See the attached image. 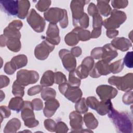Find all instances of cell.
I'll use <instances>...</instances> for the list:
<instances>
[{
  "mask_svg": "<svg viewBox=\"0 0 133 133\" xmlns=\"http://www.w3.org/2000/svg\"><path fill=\"white\" fill-rule=\"evenodd\" d=\"M108 114V117L114 125L117 131L122 133L132 132V121L131 117L124 112H119L113 107Z\"/></svg>",
  "mask_w": 133,
  "mask_h": 133,
  "instance_id": "1",
  "label": "cell"
},
{
  "mask_svg": "<svg viewBox=\"0 0 133 133\" xmlns=\"http://www.w3.org/2000/svg\"><path fill=\"white\" fill-rule=\"evenodd\" d=\"M108 83L115 86L118 90L123 91L131 90L133 87V74L129 73L121 77L112 76L108 79Z\"/></svg>",
  "mask_w": 133,
  "mask_h": 133,
  "instance_id": "2",
  "label": "cell"
},
{
  "mask_svg": "<svg viewBox=\"0 0 133 133\" xmlns=\"http://www.w3.org/2000/svg\"><path fill=\"white\" fill-rule=\"evenodd\" d=\"M126 14L122 11L113 9L109 18L103 21V25L107 30H115L118 28L126 20Z\"/></svg>",
  "mask_w": 133,
  "mask_h": 133,
  "instance_id": "3",
  "label": "cell"
},
{
  "mask_svg": "<svg viewBox=\"0 0 133 133\" xmlns=\"http://www.w3.org/2000/svg\"><path fill=\"white\" fill-rule=\"evenodd\" d=\"M59 89L65 98L73 103L77 102L82 98L83 95L82 91L79 87L72 86L67 82L59 85Z\"/></svg>",
  "mask_w": 133,
  "mask_h": 133,
  "instance_id": "4",
  "label": "cell"
},
{
  "mask_svg": "<svg viewBox=\"0 0 133 133\" xmlns=\"http://www.w3.org/2000/svg\"><path fill=\"white\" fill-rule=\"evenodd\" d=\"M16 81L23 86L36 83L39 79L38 73L33 70H21L17 72Z\"/></svg>",
  "mask_w": 133,
  "mask_h": 133,
  "instance_id": "5",
  "label": "cell"
},
{
  "mask_svg": "<svg viewBox=\"0 0 133 133\" xmlns=\"http://www.w3.org/2000/svg\"><path fill=\"white\" fill-rule=\"evenodd\" d=\"M26 21L35 32L41 33L44 31L46 24L45 19L37 13L35 9H32L30 11L27 16Z\"/></svg>",
  "mask_w": 133,
  "mask_h": 133,
  "instance_id": "6",
  "label": "cell"
},
{
  "mask_svg": "<svg viewBox=\"0 0 133 133\" xmlns=\"http://www.w3.org/2000/svg\"><path fill=\"white\" fill-rule=\"evenodd\" d=\"M66 13L65 9L58 7H51L44 12V16L45 19L50 23L56 24L63 19Z\"/></svg>",
  "mask_w": 133,
  "mask_h": 133,
  "instance_id": "7",
  "label": "cell"
},
{
  "mask_svg": "<svg viewBox=\"0 0 133 133\" xmlns=\"http://www.w3.org/2000/svg\"><path fill=\"white\" fill-rule=\"evenodd\" d=\"M54 48V45L45 39L35 47L34 49V55L38 60H45L48 58L49 54L53 51Z\"/></svg>",
  "mask_w": 133,
  "mask_h": 133,
  "instance_id": "8",
  "label": "cell"
},
{
  "mask_svg": "<svg viewBox=\"0 0 133 133\" xmlns=\"http://www.w3.org/2000/svg\"><path fill=\"white\" fill-rule=\"evenodd\" d=\"M59 55L64 68L67 71L70 72L75 69L76 60L70 51L65 49H61L59 52Z\"/></svg>",
  "mask_w": 133,
  "mask_h": 133,
  "instance_id": "9",
  "label": "cell"
},
{
  "mask_svg": "<svg viewBox=\"0 0 133 133\" xmlns=\"http://www.w3.org/2000/svg\"><path fill=\"white\" fill-rule=\"evenodd\" d=\"M23 26L22 22L18 20H15L11 22L3 31L4 36L7 38H21L20 30Z\"/></svg>",
  "mask_w": 133,
  "mask_h": 133,
  "instance_id": "10",
  "label": "cell"
},
{
  "mask_svg": "<svg viewBox=\"0 0 133 133\" xmlns=\"http://www.w3.org/2000/svg\"><path fill=\"white\" fill-rule=\"evenodd\" d=\"M110 73L109 63L102 59L94 64L89 75L92 78H98L101 75H107Z\"/></svg>",
  "mask_w": 133,
  "mask_h": 133,
  "instance_id": "11",
  "label": "cell"
},
{
  "mask_svg": "<svg viewBox=\"0 0 133 133\" xmlns=\"http://www.w3.org/2000/svg\"><path fill=\"white\" fill-rule=\"evenodd\" d=\"M89 1L73 0L70 3V8L72 14L73 22L76 21L81 18L84 14V7L89 3Z\"/></svg>",
  "mask_w": 133,
  "mask_h": 133,
  "instance_id": "12",
  "label": "cell"
},
{
  "mask_svg": "<svg viewBox=\"0 0 133 133\" xmlns=\"http://www.w3.org/2000/svg\"><path fill=\"white\" fill-rule=\"evenodd\" d=\"M96 93L102 101H104L115 98L117 94V90L112 86L101 85L97 87Z\"/></svg>",
  "mask_w": 133,
  "mask_h": 133,
  "instance_id": "13",
  "label": "cell"
},
{
  "mask_svg": "<svg viewBox=\"0 0 133 133\" xmlns=\"http://www.w3.org/2000/svg\"><path fill=\"white\" fill-rule=\"evenodd\" d=\"M45 39L54 45L59 44L60 42L59 30L57 24L52 23L49 24L46 32Z\"/></svg>",
  "mask_w": 133,
  "mask_h": 133,
  "instance_id": "14",
  "label": "cell"
},
{
  "mask_svg": "<svg viewBox=\"0 0 133 133\" xmlns=\"http://www.w3.org/2000/svg\"><path fill=\"white\" fill-rule=\"evenodd\" d=\"M1 9L9 15H17L18 12L19 1H1Z\"/></svg>",
  "mask_w": 133,
  "mask_h": 133,
  "instance_id": "15",
  "label": "cell"
},
{
  "mask_svg": "<svg viewBox=\"0 0 133 133\" xmlns=\"http://www.w3.org/2000/svg\"><path fill=\"white\" fill-rule=\"evenodd\" d=\"M69 119L72 132H77L82 129L83 119L81 113L76 111H73L69 115Z\"/></svg>",
  "mask_w": 133,
  "mask_h": 133,
  "instance_id": "16",
  "label": "cell"
},
{
  "mask_svg": "<svg viewBox=\"0 0 133 133\" xmlns=\"http://www.w3.org/2000/svg\"><path fill=\"white\" fill-rule=\"evenodd\" d=\"M60 106L59 102L55 98L50 99L45 101L43 110L44 115L47 117H51Z\"/></svg>",
  "mask_w": 133,
  "mask_h": 133,
  "instance_id": "17",
  "label": "cell"
},
{
  "mask_svg": "<svg viewBox=\"0 0 133 133\" xmlns=\"http://www.w3.org/2000/svg\"><path fill=\"white\" fill-rule=\"evenodd\" d=\"M111 44L116 49H118L122 51L128 50L132 46L131 42L124 37L114 38L111 41Z\"/></svg>",
  "mask_w": 133,
  "mask_h": 133,
  "instance_id": "18",
  "label": "cell"
},
{
  "mask_svg": "<svg viewBox=\"0 0 133 133\" xmlns=\"http://www.w3.org/2000/svg\"><path fill=\"white\" fill-rule=\"evenodd\" d=\"M102 48L103 55L102 59L106 62L109 63L118 56L116 49L111 44H107Z\"/></svg>",
  "mask_w": 133,
  "mask_h": 133,
  "instance_id": "19",
  "label": "cell"
},
{
  "mask_svg": "<svg viewBox=\"0 0 133 133\" xmlns=\"http://www.w3.org/2000/svg\"><path fill=\"white\" fill-rule=\"evenodd\" d=\"M34 109L32 102L28 101H24L23 107L21 111L22 119L23 121H26L35 118Z\"/></svg>",
  "mask_w": 133,
  "mask_h": 133,
  "instance_id": "20",
  "label": "cell"
},
{
  "mask_svg": "<svg viewBox=\"0 0 133 133\" xmlns=\"http://www.w3.org/2000/svg\"><path fill=\"white\" fill-rule=\"evenodd\" d=\"M30 7V3L29 1H19L18 12L17 16L21 19H24L28 15Z\"/></svg>",
  "mask_w": 133,
  "mask_h": 133,
  "instance_id": "21",
  "label": "cell"
},
{
  "mask_svg": "<svg viewBox=\"0 0 133 133\" xmlns=\"http://www.w3.org/2000/svg\"><path fill=\"white\" fill-rule=\"evenodd\" d=\"M21 126V123L20 121L18 118H13L9 120L6 124L4 129V132H16L20 129Z\"/></svg>",
  "mask_w": 133,
  "mask_h": 133,
  "instance_id": "22",
  "label": "cell"
},
{
  "mask_svg": "<svg viewBox=\"0 0 133 133\" xmlns=\"http://www.w3.org/2000/svg\"><path fill=\"white\" fill-rule=\"evenodd\" d=\"M113 107L111 100H107L99 102V103L95 110L97 112L101 115H104L108 114Z\"/></svg>",
  "mask_w": 133,
  "mask_h": 133,
  "instance_id": "23",
  "label": "cell"
},
{
  "mask_svg": "<svg viewBox=\"0 0 133 133\" xmlns=\"http://www.w3.org/2000/svg\"><path fill=\"white\" fill-rule=\"evenodd\" d=\"M97 2L99 13L104 17H108L111 14L112 9L109 4L110 1H97Z\"/></svg>",
  "mask_w": 133,
  "mask_h": 133,
  "instance_id": "24",
  "label": "cell"
},
{
  "mask_svg": "<svg viewBox=\"0 0 133 133\" xmlns=\"http://www.w3.org/2000/svg\"><path fill=\"white\" fill-rule=\"evenodd\" d=\"M40 83L44 87L52 86L55 83V73L51 70L46 71L41 78Z\"/></svg>",
  "mask_w": 133,
  "mask_h": 133,
  "instance_id": "25",
  "label": "cell"
},
{
  "mask_svg": "<svg viewBox=\"0 0 133 133\" xmlns=\"http://www.w3.org/2000/svg\"><path fill=\"white\" fill-rule=\"evenodd\" d=\"M84 122L86 126L89 129H94L98 125V121L92 113H87L84 116Z\"/></svg>",
  "mask_w": 133,
  "mask_h": 133,
  "instance_id": "26",
  "label": "cell"
},
{
  "mask_svg": "<svg viewBox=\"0 0 133 133\" xmlns=\"http://www.w3.org/2000/svg\"><path fill=\"white\" fill-rule=\"evenodd\" d=\"M24 103V101L21 97H15L11 98L8 104V107L11 110H12L16 111L17 113H19L20 111H21L23 107Z\"/></svg>",
  "mask_w": 133,
  "mask_h": 133,
  "instance_id": "27",
  "label": "cell"
},
{
  "mask_svg": "<svg viewBox=\"0 0 133 133\" xmlns=\"http://www.w3.org/2000/svg\"><path fill=\"white\" fill-rule=\"evenodd\" d=\"M10 61L17 69H19L27 64L28 58L24 55H19L14 57Z\"/></svg>",
  "mask_w": 133,
  "mask_h": 133,
  "instance_id": "28",
  "label": "cell"
},
{
  "mask_svg": "<svg viewBox=\"0 0 133 133\" xmlns=\"http://www.w3.org/2000/svg\"><path fill=\"white\" fill-rule=\"evenodd\" d=\"M6 46L7 48L13 52H18L21 48V44L20 39L15 38H7Z\"/></svg>",
  "mask_w": 133,
  "mask_h": 133,
  "instance_id": "29",
  "label": "cell"
},
{
  "mask_svg": "<svg viewBox=\"0 0 133 133\" xmlns=\"http://www.w3.org/2000/svg\"><path fill=\"white\" fill-rule=\"evenodd\" d=\"M72 31L76 33L79 41H86L90 39V32L87 30L76 27Z\"/></svg>",
  "mask_w": 133,
  "mask_h": 133,
  "instance_id": "30",
  "label": "cell"
},
{
  "mask_svg": "<svg viewBox=\"0 0 133 133\" xmlns=\"http://www.w3.org/2000/svg\"><path fill=\"white\" fill-rule=\"evenodd\" d=\"M64 41L68 45L73 46L76 45L79 42V40L76 33L72 31L65 36Z\"/></svg>",
  "mask_w": 133,
  "mask_h": 133,
  "instance_id": "31",
  "label": "cell"
},
{
  "mask_svg": "<svg viewBox=\"0 0 133 133\" xmlns=\"http://www.w3.org/2000/svg\"><path fill=\"white\" fill-rule=\"evenodd\" d=\"M12 93L15 97L22 98L24 94V86L15 81L12 86Z\"/></svg>",
  "mask_w": 133,
  "mask_h": 133,
  "instance_id": "32",
  "label": "cell"
},
{
  "mask_svg": "<svg viewBox=\"0 0 133 133\" xmlns=\"http://www.w3.org/2000/svg\"><path fill=\"white\" fill-rule=\"evenodd\" d=\"M75 108L76 111L81 114H85L87 112L88 110V107L86 104V99L84 98H81L77 102H76Z\"/></svg>",
  "mask_w": 133,
  "mask_h": 133,
  "instance_id": "33",
  "label": "cell"
},
{
  "mask_svg": "<svg viewBox=\"0 0 133 133\" xmlns=\"http://www.w3.org/2000/svg\"><path fill=\"white\" fill-rule=\"evenodd\" d=\"M56 92L52 88L45 87L41 91V97L45 101L52 98H55Z\"/></svg>",
  "mask_w": 133,
  "mask_h": 133,
  "instance_id": "34",
  "label": "cell"
},
{
  "mask_svg": "<svg viewBox=\"0 0 133 133\" xmlns=\"http://www.w3.org/2000/svg\"><path fill=\"white\" fill-rule=\"evenodd\" d=\"M89 17L88 15L84 13L83 17L79 20L73 22V26L76 27H79L83 29H87L89 26Z\"/></svg>",
  "mask_w": 133,
  "mask_h": 133,
  "instance_id": "35",
  "label": "cell"
},
{
  "mask_svg": "<svg viewBox=\"0 0 133 133\" xmlns=\"http://www.w3.org/2000/svg\"><path fill=\"white\" fill-rule=\"evenodd\" d=\"M110 71L113 74L118 73L122 71L124 68V62L123 59H119L109 64Z\"/></svg>",
  "mask_w": 133,
  "mask_h": 133,
  "instance_id": "36",
  "label": "cell"
},
{
  "mask_svg": "<svg viewBox=\"0 0 133 133\" xmlns=\"http://www.w3.org/2000/svg\"><path fill=\"white\" fill-rule=\"evenodd\" d=\"M90 70L85 65L81 64L76 69H75V73L76 75L80 79H84L86 78L90 72Z\"/></svg>",
  "mask_w": 133,
  "mask_h": 133,
  "instance_id": "37",
  "label": "cell"
},
{
  "mask_svg": "<svg viewBox=\"0 0 133 133\" xmlns=\"http://www.w3.org/2000/svg\"><path fill=\"white\" fill-rule=\"evenodd\" d=\"M81 79L76 74L75 69L70 71L69 75V84L72 86L79 87L81 85Z\"/></svg>",
  "mask_w": 133,
  "mask_h": 133,
  "instance_id": "38",
  "label": "cell"
},
{
  "mask_svg": "<svg viewBox=\"0 0 133 133\" xmlns=\"http://www.w3.org/2000/svg\"><path fill=\"white\" fill-rule=\"evenodd\" d=\"M51 1H38L37 4L35 5V7L37 10L41 12H45L46 11L49 7L50 6Z\"/></svg>",
  "mask_w": 133,
  "mask_h": 133,
  "instance_id": "39",
  "label": "cell"
},
{
  "mask_svg": "<svg viewBox=\"0 0 133 133\" xmlns=\"http://www.w3.org/2000/svg\"><path fill=\"white\" fill-rule=\"evenodd\" d=\"M92 26L93 29L101 28L103 25V20L99 13H97L92 16Z\"/></svg>",
  "mask_w": 133,
  "mask_h": 133,
  "instance_id": "40",
  "label": "cell"
},
{
  "mask_svg": "<svg viewBox=\"0 0 133 133\" xmlns=\"http://www.w3.org/2000/svg\"><path fill=\"white\" fill-rule=\"evenodd\" d=\"M111 3L112 7L115 9H123L127 6L128 1L127 0H113Z\"/></svg>",
  "mask_w": 133,
  "mask_h": 133,
  "instance_id": "41",
  "label": "cell"
},
{
  "mask_svg": "<svg viewBox=\"0 0 133 133\" xmlns=\"http://www.w3.org/2000/svg\"><path fill=\"white\" fill-rule=\"evenodd\" d=\"M67 82L66 78L65 75L61 72H56L55 73V83L58 85H61Z\"/></svg>",
  "mask_w": 133,
  "mask_h": 133,
  "instance_id": "42",
  "label": "cell"
},
{
  "mask_svg": "<svg viewBox=\"0 0 133 133\" xmlns=\"http://www.w3.org/2000/svg\"><path fill=\"white\" fill-rule=\"evenodd\" d=\"M44 127L45 128L51 132H55L56 123L52 119H45L44 122Z\"/></svg>",
  "mask_w": 133,
  "mask_h": 133,
  "instance_id": "43",
  "label": "cell"
},
{
  "mask_svg": "<svg viewBox=\"0 0 133 133\" xmlns=\"http://www.w3.org/2000/svg\"><path fill=\"white\" fill-rule=\"evenodd\" d=\"M91 57L93 59H102L103 55V48L102 47H96L94 48L90 53Z\"/></svg>",
  "mask_w": 133,
  "mask_h": 133,
  "instance_id": "44",
  "label": "cell"
},
{
  "mask_svg": "<svg viewBox=\"0 0 133 133\" xmlns=\"http://www.w3.org/2000/svg\"><path fill=\"white\" fill-rule=\"evenodd\" d=\"M123 102L126 105L131 104L133 102L132 98V90L127 91L123 95L122 98Z\"/></svg>",
  "mask_w": 133,
  "mask_h": 133,
  "instance_id": "45",
  "label": "cell"
},
{
  "mask_svg": "<svg viewBox=\"0 0 133 133\" xmlns=\"http://www.w3.org/2000/svg\"><path fill=\"white\" fill-rule=\"evenodd\" d=\"M124 64L129 68H132L133 66L132 62V51L128 52L123 59Z\"/></svg>",
  "mask_w": 133,
  "mask_h": 133,
  "instance_id": "46",
  "label": "cell"
},
{
  "mask_svg": "<svg viewBox=\"0 0 133 133\" xmlns=\"http://www.w3.org/2000/svg\"><path fill=\"white\" fill-rule=\"evenodd\" d=\"M69 128L63 122L59 121L56 124L55 132L57 133H64L68 132Z\"/></svg>",
  "mask_w": 133,
  "mask_h": 133,
  "instance_id": "47",
  "label": "cell"
},
{
  "mask_svg": "<svg viewBox=\"0 0 133 133\" xmlns=\"http://www.w3.org/2000/svg\"><path fill=\"white\" fill-rule=\"evenodd\" d=\"M86 102L88 107L95 110L99 101L94 97H89L86 99Z\"/></svg>",
  "mask_w": 133,
  "mask_h": 133,
  "instance_id": "48",
  "label": "cell"
},
{
  "mask_svg": "<svg viewBox=\"0 0 133 133\" xmlns=\"http://www.w3.org/2000/svg\"><path fill=\"white\" fill-rule=\"evenodd\" d=\"M1 110V122H2L3 118H8L11 115V111L9 107H7L5 105L1 106L0 107Z\"/></svg>",
  "mask_w": 133,
  "mask_h": 133,
  "instance_id": "49",
  "label": "cell"
},
{
  "mask_svg": "<svg viewBox=\"0 0 133 133\" xmlns=\"http://www.w3.org/2000/svg\"><path fill=\"white\" fill-rule=\"evenodd\" d=\"M17 69L14 65V64L11 63V61L7 62L4 65V72L9 75H11L14 74L16 71Z\"/></svg>",
  "mask_w": 133,
  "mask_h": 133,
  "instance_id": "50",
  "label": "cell"
},
{
  "mask_svg": "<svg viewBox=\"0 0 133 133\" xmlns=\"http://www.w3.org/2000/svg\"><path fill=\"white\" fill-rule=\"evenodd\" d=\"M31 102L33 109L35 111H40L43 108V101L39 98L34 99Z\"/></svg>",
  "mask_w": 133,
  "mask_h": 133,
  "instance_id": "51",
  "label": "cell"
},
{
  "mask_svg": "<svg viewBox=\"0 0 133 133\" xmlns=\"http://www.w3.org/2000/svg\"><path fill=\"white\" fill-rule=\"evenodd\" d=\"M43 86L36 85L31 87L28 90V95L31 96L39 93L43 89Z\"/></svg>",
  "mask_w": 133,
  "mask_h": 133,
  "instance_id": "52",
  "label": "cell"
},
{
  "mask_svg": "<svg viewBox=\"0 0 133 133\" xmlns=\"http://www.w3.org/2000/svg\"><path fill=\"white\" fill-rule=\"evenodd\" d=\"M94 62V60L91 57H87L82 61V64L86 65L91 71L95 64Z\"/></svg>",
  "mask_w": 133,
  "mask_h": 133,
  "instance_id": "53",
  "label": "cell"
},
{
  "mask_svg": "<svg viewBox=\"0 0 133 133\" xmlns=\"http://www.w3.org/2000/svg\"><path fill=\"white\" fill-rule=\"evenodd\" d=\"M87 11H88V14L92 17L95 14L99 13L97 6L93 3H90L89 4L88 7Z\"/></svg>",
  "mask_w": 133,
  "mask_h": 133,
  "instance_id": "54",
  "label": "cell"
},
{
  "mask_svg": "<svg viewBox=\"0 0 133 133\" xmlns=\"http://www.w3.org/2000/svg\"><path fill=\"white\" fill-rule=\"evenodd\" d=\"M24 124L25 126L28 128H33L37 126L39 124V122L35 118L24 121Z\"/></svg>",
  "mask_w": 133,
  "mask_h": 133,
  "instance_id": "55",
  "label": "cell"
},
{
  "mask_svg": "<svg viewBox=\"0 0 133 133\" xmlns=\"http://www.w3.org/2000/svg\"><path fill=\"white\" fill-rule=\"evenodd\" d=\"M0 77H1L0 88H3L4 87L7 86L10 83L9 78L7 76H6L5 75H1Z\"/></svg>",
  "mask_w": 133,
  "mask_h": 133,
  "instance_id": "56",
  "label": "cell"
},
{
  "mask_svg": "<svg viewBox=\"0 0 133 133\" xmlns=\"http://www.w3.org/2000/svg\"><path fill=\"white\" fill-rule=\"evenodd\" d=\"M101 34V28L94 29L91 33H90V38H96L100 36Z\"/></svg>",
  "mask_w": 133,
  "mask_h": 133,
  "instance_id": "57",
  "label": "cell"
},
{
  "mask_svg": "<svg viewBox=\"0 0 133 133\" xmlns=\"http://www.w3.org/2000/svg\"><path fill=\"white\" fill-rule=\"evenodd\" d=\"M82 49L78 46L74 47L71 49V54L75 57H78L80 56L82 54Z\"/></svg>",
  "mask_w": 133,
  "mask_h": 133,
  "instance_id": "58",
  "label": "cell"
},
{
  "mask_svg": "<svg viewBox=\"0 0 133 133\" xmlns=\"http://www.w3.org/2000/svg\"><path fill=\"white\" fill-rule=\"evenodd\" d=\"M118 33L119 32L117 30H107L106 31L107 36L110 38H112L116 37L118 35Z\"/></svg>",
  "mask_w": 133,
  "mask_h": 133,
  "instance_id": "59",
  "label": "cell"
},
{
  "mask_svg": "<svg viewBox=\"0 0 133 133\" xmlns=\"http://www.w3.org/2000/svg\"><path fill=\"white\" fill-rule=\"evenodd\" d=\"M59 23H60V26L62 29H65L68 26L69 22H68V14L67 13L65 15L63 19Z\"/></svg>",
  "mask_w": 133,
  "mask_h": 133,
  "instance_id": "60",
  "label": "cell"
},
{
  "mask_svg": "<svg viewBox=\"0 0 133 133\" xmlns=\"http://www.w3.org/2000/svg\"><path fill=\"white\" fill-rule=\"evenodd\" d=\"M7 41V38L4 36V34L1 35V38H0V44L1 47H4L6 46Z\"/></svg>",
  "mask_w": 133,
  "mask_h": 133,
  "instance_id": "61",
  "label": "cell"
},
{
  "mask_svg": "<svg viewBox=\"0 0 133 133\" xmlns=\"http://www.w3.org/2000/svg\"><path fill=\"white\" fill-rule=\"evenodd\" d=\"M1 101L2 99V97H3L4 98H5V94H4L3 95H2V92L1 91Z\"/></svg>",
  "mask_w": 133,
  "mask_h": 133,
  "instance_id": "62",
  "label": "cell"
}]
</instances>
